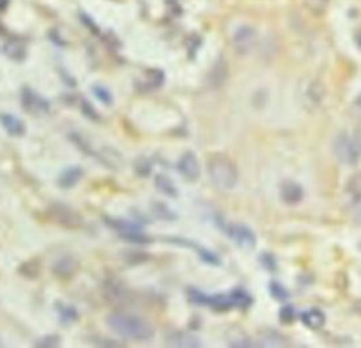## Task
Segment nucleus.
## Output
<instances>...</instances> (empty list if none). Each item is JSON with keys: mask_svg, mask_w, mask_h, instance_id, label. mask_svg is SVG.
<instances>
[{"mask_svg": "<svg viewBox=\"0 0 361 348\" xmlns=\"http://www.w3.org/2000/svg\"><path fill=\"white\" fill-rule=\"evenodd\" d=\"M108 326L119 336L136 341H146L154 336L151 323L136 314L113 313L108 317Z\"/></svg>", "mask_w": 361, "mask_h": 348, "instance_id": "1", "label": "nucleus"}, {"mask_svg": "<svg viewBox=\"0 0 361 348\" xmlns=\"http://www.w3.org/2000/svg\"><path fill=\"white\" fill-rule=\"evenodd\" d=\"M189 299L194 303L210 306L216 310H229L232 308L246 309L251 303V297L242 289H236L229 295L216 296H208L198 289H189Z\"/></svg>", "mask_w": 361, "mask_h": 348, "instance_id": "2", "label": "nucleus"}, {"mask_svg": "<svg viewBox=\"0 0 361 348\" xmlns=\"http://www.w3.org/2000/svg\"><path fill=\"white\" fill-rule=\"evenodd\" d=\"M208 173L214 186L222 190H230L238 181L236 164L225 154H213L208 161Z\"/></svg>", "mask_w": 361, "mask_h": 348, "instance_id": "3", "label": "nucleus"}, {"mask_svg": "<svg viewBox=\"0 0 361 348\" xmlns=\"http://www.w3.org/2000/svg\"><path fill=\"white\" fill-rule=\"evenodd\" d=\"M333 151L345 165H354L361 158V136L342 133L334 141Z\"/></svg>", "mask_w": 361, "mask_h": 348, "instance_id": "4", "label": "nucleus"}, {"mask_svg": "<svg viewBox=\"0 0 361 348\" xmlns=\"http://www.w3.org/2000/svg\"><path fill=\"white\" fill-rule=\"evenodd\" d=\"M106 225L110 226L114 232L120 234V237L125 238L129 243L134 244H146L150 238L142 233L141 227L134 225L132 221L126 220H117V219H106Z\"/></svg>", "mask_w": 361, "mask_h": 348, "instance_id": "5", "label": "nucleus"}, {"mask_svg": "<svg viewBox=\"0 0 361 348\" xmlns=\"http://www.w3.org/2000/svg\"><path fill=\"white\" fill-rule=\"evenodd\" d=\"M178 172L181 173V177L188 181V182H195L201 177V165L198 157L192 153L186 151L178 161Z\"/></svg>", "mask_w": 361, "mask_h": 348, "instance_id": "6", "label": "nucleus"}, {"mask_svg": "<svg viewBox=\"0 0 361 348\" xmlns=\"http://www.w3.org/2000/svg\"><path fill=\"white\" fill-rule=\"evenodd\" d=\"M227 236L240 247L245 250H253L256 247L257 238L251 229L243 226V225H229L226 227Z\"/></svg>", "mask_w": 361, "mask_h": 348, "instance_id": "7", "label": "nucleus"}, {"mask_svg": "<svg viewBox=\"0 0 361 348\" xmlns=\"http://www.w3.org/2000/svg\"><path fill=\"white\" fill-rule=\"evenodd\" d=\"M21 105L24 109L33 114H42L50 109V103L30 88L21 89Z\"/></svg>", "mask_w": 361, "mask_h": 348, "instance_id": "8", "label": "nucleus"}, {"mask_svg": "<svg viewBox=\"0 0 361 348\" xmlns=\"http://www.w3.org/2000/svg\"><path fill=\"white\" fill-rule=\"evenodd\" d=\"M281 197L286 205H298L303 199V189L292 181H286L281 185Z\"/></svg>", "mask_w": 361, "mask_h": 348, "instance_id": "9", "label": "nucleus"}, {"mask_svg": "<svg viewBox=\"0 0 361 348\" xmlns=\"http://www.w3.org/2000/svg\"><path fill=\"white\" fill-rule=\"evenodd\" d=\"M256 41V32L251 27H240L233 37V42L236 45V49L242 53L249 51Z\"/></svg>", "mask_w": 361, "mask_h": 348, "instance_id": "10", "label": "nucleus"}, {"mask_svg": "<svg viewBox=\"0 0 361 348\" xmlns=\"http://www.w3.org/2000/svg\"><path fill=\"white\" fill-rule=\"evenodd\" d=\"M0 124H2V127L8 132V134L13 137H20L26 132V126H24L23 120L10 113L0 114Z\"/></svg>", "mask_w": 361, "mask_h": 348, "instance_id": "11", "label": "nucleus"}, {"mask_svg": "<svg viewBox=\"0 0 361 348\" xmlns=\"http://www.w3.org/2000/svg\"><path fill=\"white\" fill-rule=\"evenodd\" d=\"M302 321H303V325L309 329H314V330H318L321 329L323 325H325V321H326V316L322 310L319 309H309L306 312L302 313Z\"/></svg>", "mask_w": 361, "mask_h": 348, "instance_id": "12", "label": "nucleus"}, {"mask_svg": "<svg viewBox=\"0 0 361 348\" xmlns=\"http://www.w3.org/2000/svg\"><path fill=\"white\" fill-rule=\"evenodd\" d=\"M346 193L353 203L361 202V171L356 172L354 175L346 184Z\"/></svg>", "mask_w": 361, "mask_h": 348, "instance_id": "13", "label": "nucleus"}, {"mask_svg": "<svg viewBox=\"0 0 361 348\" xmlns=\"http://www.w3.org/2000/svg\"><path fill=\"white\" fill-rule=\"evenodd\" d=\"M5 54L13 61H21L26 57V45L20 40H9L5 44Z\"/></svg>", "mask_w": 361, "mask_h": 348, "instance_id": "14", "label": "nucleus"}, {"mask_svg": "<svg viewBox=\"0 0 361 348\" xmlns=\"http://www.w3.org/2000/svg\"><path fill=\"white\" fill-rule=\"evenodd\" d=\"M155 188L158 192H161L162 195L168 196V197H175L178 195L177 186L174 185V182L168 178L166 175H157L155 177Z\"/></svg>", "mask_w": 361, "mask_h": 348, "instance_id": "15", "label": "nucleus"}, {"mask_svg": "<svg viewBox=\"0 0 361 348\" xmlns=\"http://www.w3.org/2000/svg\"><path fill=\"white\" fill-rule=\"evenodd\" d=\"M81 177H82V169L79 166L69 168L60 177V185L66 188V189L72 188V186L78 184Z\"/></svg>", "mask_w": 361, "mask_h": 348, "instance_id": "16", "label": "nucleus"}, {"mask_svg": "<svg viewBox=\"0 0 361 348\" xmlns=\"http://www.w3.org/2000/svg\"><path fill=\"white\" fill-rule=\"evenodd\" d=\"M168 343H170L173 347H201V343L198 338L182 334V333L171 334V337L168 338Z\"/></svg>", "mask_w": 361, "mask_h": 348, "instance_id": "17", "label": "nucleus"}, {"mask_svg": "<svg viewBox=\"0 0 361 348\" xmlns=\"http://www.w3.org/2000/svg\"><path fill=\"white\" fill-rule=\"evenodd\" d=\"M226 77H227V66L225 65L223 61H219L210 72V82L213 85H222Z\"/></svg>", "mask_w": 361, "mask_h": 348, "instance_id": "18", "label": "nucleus"}, {"mask_svg": "<svg viewBox=\"0 0 361 348\" xmlns=\"http://www.w3.org/2000/svg\"><path fill=\"white\" fill-rule=\"evenodd\" d=\"M92 92H93V95H95L96 97L99 99V101H101L102 103L109 105V106L113 103L112 93H110L105 86H102V85H95V86L92 88Z\"/></svg>", "mask_w": 361, "mask_h": 348, "instance_id": "19", "label": "nucleus"}, {"mask_svg": "<svg viewBox=\"0 0 361 348\" xmlns=\"http://www.w3.org/2000/svg\"><path fill=\"white\" fill-rule=\"evenodd\" d=\"M57 308H58V314L61 316V319L64 321H75L78 319V314H77L75 309H72V308L65 306V305H61V303H58Z\"/></svg>", "mask_w": 361, "mask_h": 348, "instance_id": "20", "label": "nucleus"}, {"mask_svg": "<svg viewBox=\"0 0 361 348\" xmlns=\"http://www.w3.org/2000/svg\"><path fill=\"white\" fill-rule=\"evenodd\" d=\"M79 17H81L82 23L86 26V29L90 30L92 34H99V33H101V30H99V27H98V24H96L95 20H93L92 17H89L86 13H81Z\"/></svg>", "mask_w": 361, "mask_h": 348, "instance_id": "21", "label": "nucleus"}, {"mask_svg": "<svg viewBox=\"0 0 361 348\" xmlns=\"http://www.w3.org/2000/svg\"><path fill=\"white\" fill-rule=\"evenodd\" d=\"M270 288H271V289H270V290H271V295L275 297V299H278V301H285L286 297H288L286 290H285L281 285H278V284H273Z\"/></svg>", "mask_w": 361, "mask_h": 348, "instance_id": "22", "label": "nucleus"}, {"mask_svg": "<svg viewBox=\"0 0 361 348\" xmlns=\"http://www.w3.org/2000/svg\"><path fill=\"white\" fill-rule=\"evenodd\" d=\"M58 343H60L58 337H55V336H53V337H51V336H48V337L40 340V341L37 343V347H57Z\"/></svg>", "mask_w": 361, "mask_h": 348, "instance_id": "23", "label": "nucleus"}, {"mask_svg": "<svg viewBox=\"0 0 361 348\" xmlns=\"http://www.w3.org/2000/svg\"><path fill=\"white\" fill-rule=\"evenodd\" d=\"M281 319L286 323V325H290V323L294 320V309L291 306H286L281 310Z\"/></svg>", "mask_w": 361, "mask_h": 348, "instance_id": "24", "label": "nucleus"}, {"mask_svg": "<svg viewBox=\"0 0 361 348\" xmlns=\"http://www.w3.org/2000/svg\"><path fill=\"white\" fill-rule=\"evenodd\" d=\"M8 8V0H0V10H3Z\"/></svg>", "mask_w": 361, "mask_h": 348, "instance_id": "25", "label": "nucleus"}, {"mask_svg": "<svg viewBox=\"0 0 361 348\" xmlns=\"http://www.w3.org/2000/svg\"><path fill=\"white\" fill-rule=\"evenodd\" d=\"M356 220H357L358 225H361V210L357 213V216H356Z\"/></svg>", "mask_w": 361, "mask_h": 348, "instance_id": "26", "label": "nucleus"}]
</instances>
